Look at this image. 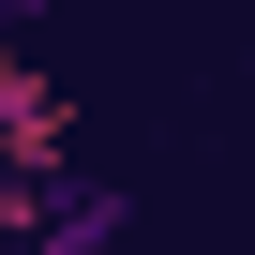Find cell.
Listing matches in <instances>:
<instances>
[{
  "label": "cell",
  "mask_w": 255,
  "mask_h": 255,
  "mask_svg": "<svg viewBox=\"0 0 255 255\" xmlns=\"http://www.w3.org/2000/svg\"><path fill=\"white\" fill-rule=\"evenodd\" d=\"M45 165H60V90H45V60L0 45V180H45Z\"/></svg>",
  "instance_id": "cell-1"
},
{
  "label": "cell",
  "mask_w": 255,
  "mask_h": 255,
  "mask_svg": "<svg viewBox=\"0 0 255 255\" xmlns=\"http://www.w3.org/2000/svg\"><path fill=\"white\" fill-rule=\"evenodd\" d=\"M0 15H45V0H0Z\"/></svg>",
  "instance_id": "cell-2"
}]
</instances>
